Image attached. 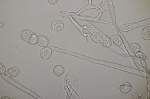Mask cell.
Instances as JSON below:
<instances>
[{"instance_id": "obj_10", "label": "cell", "mask_w": 150, "mask_h": 99, "mask_svg": "<svg viewBox=\"0 0 150 99\" xmlns=\"http://www.w3.org/2000/svg\"><path fill=\"white\" fill-rule=\"evenodd\" d=\"M110 39H111V42L114 43L117 46L120 47L123 45V40H122L121 38V37L119 35H113L111 37Z\"/></svg>"}, {"instance_id": "obj_13", "label": "cell", "mask_w": 150, "mask_h": 99, "mask_svg": "<svg viewBox=\"0 0 150 99\" xmlns=\"http://www.w3.org/2000/svg\"><path fill=\"white\" fill-rule=\"evenodd\" d=\"M37 42H38V36L34 34L33 35L32 37L30 40V43L31 44V45H35L36 43H37Z\"/></svg>"}, {"instance_id": "obj_11", "label": "cell", "mask_w": 150, "mask_h": 99, "mask_svg": "<svg viewBox=\"0 0 150 99\" xmlns=\"http://www.w3.org/2000/svg\"><path fill=\"white\" fill-rule=\"evenodd\" d=\"M142 37L146 40H150V27L147 26L142 31Z\"/></svg>"}, {"instance_id": "obj_1", "label": "cell", "mask_w": 150, "mask_h": 99, "mask_svg": "<svg viewBox=\"0 0 150 99\" xmlns=\"http://www.w3.org/2000/svg\"><path fill=\"white\" fill-rule=\"evenodd\" d=\"M33 34L34 33L31 31L28 30V29H25V30H23L21 32L20 37L23 41L26 42L27 43H30V40Z\"/></svg>"}, {"instance_id": "obj_3", "label": "cell", "mask_w": 150, "mask_h": 99, "mask_svg": "<svg viewBox=\"0 0 150 99\" xmlns=\"http://www.w3.org/2000/svg\"><path fill=\"white\" fill-rule=\"evenodd\" d=\"M49 39L48 38L43 35H39L38 36V42L37 44L41 47H46L49 45Z\"/></svg>"}, {"instance_id": "obj_5", "label": "cell", "mask_w": 150, "mask_h": 99, "mask_svg": "<svg viewBox=\"0 0 150 99\" xmlns=\"http://www.w3.org/2000/svg\"><path fill=\"white\" fill-rule=\"evenodd\" d=\"M101 43L102 46L105 48V49L110 48L112 45V42L111 41L110 37L108 35H103V37H102L101 40Z\"/></svg>"}, {"instance_id": "obj_7", "label": "cell", "mask_w": 150, "mask_h": 99, "mask_svg": "<svg viewBox=\"0 0 150 99\" xmlns=\"http://www.w3.org/2000/svg\"><path fill=\"white\" fill-rule=\"evenodd\" d=\"M102 37H103V34H102L101 32H94L91 35V39L92 40L93 42L96 43H101Z\"/></svg>"}, {"instance_id": "obj_9", "label": "cell", "mask_w": 150, "mask_h": 99, "mask_svg": "<svg viewBox=\"0 0 150 99\" xmlns=\"http://www.w3.org/2000/svg\"><path fill=\"white\" fill-rule=\"evenodd\" d=\"M20 74V70L17 67H13L8 69L7 74L10 78H15Z\"/></svg>"}, {"instance_id": "obj_8", "label": "cell", "mask_w": 150, "mask_h": 99, "mask_svg": "<svg viewBox=\"0 0 150 99\" xmlns=\"http://www.w3.org/2000/svg\"><path fill=\"white\" fill-rule=\"evenodd\" d=\"M64 72V68L62 65H57L53 69L54 74L57 77H60L63 74Z\"/></svg>"}, {"instance_id": "obj_2", "label": "cell", "mask_w": 150, "mask_h": 99, "mask_svg": "<svg viewBox=\"0 0 150 99\" xmlns=\"http://www.w3.org/2000/svg\"><path fill=\"white\" fill-rule=\"evenodd\" d=\"M53 53V51L52 49L50 47H44L41 50V53H40V56H41L43 60H48L52 57Z\"/></svg>"}, {"instance_id": "obj_18", "label": "cell", "mask_w": 150, "mask_h": 99, "mask_svg": "<svg viewBox=\"0 0 150 99\" xmlns=\"http://www.w3.org/2000/svg\"><path fill=\"white\" fill-rule=\"evenodd\" d=\"M9 98V97H3L2 98Z\"/></svg>"}, {"instance_id": "obj_15", "label": "cell", "mask_w": 150, "mask_h": 99, "mask_svg": "<svg viewBox=\"0 0 150 99\" xmlns=\"http://www.w3.org/2000/svg\"><path fill=\"white\" fill-rule=\"evenodd\" d=\"M6 72V67L3 63H0V74H4Z\"/></svg>"}, {"instance_id": "obj_17", "label": "cell", "mask_w": 150, "mask_h": 99, "mask_svg": "<svg viewBox=\"0 0 150 99\" xmlns=\"http://www.w3.org/2000/svg\"><path fill=\"white\" fill-rule=\"evenodd\" d=\"M3 26V23H1V27H0L2 28Z\"/></svg>"}, {"instance_id": "obj_14", "label": "cell", "mask_w": 150, "mask_h": 99, "mask_svg": "<svg viewBox=\"0 0 150 99\" xmlns=\"http://www.w3.org/2000/svg\"><path fill=\"white\" fill-rule=\"evenodd\" d=\"M136 56L138 58H140L141 60H145L146 59V56L145 54L141 52H139L138 53H136Z\"/></svg>"}, {"instance_id": "obj_12", "label": "cell", "mask_w": 150, "mask_h": 99, "mask_svg": "<svg viewBox=\"0 0 150 99\" xmlns=\"http://www.w3.org/2000/svg\"><path fill=\"white\" fill-rule=\"evenodd\" d=\"M130 49L134 53H138L140 52L141 50V47L137 43H132L130 44Z\"/></svg>"}, {"instance_id": "obj_4", "label": "cell", "mask_w": 150, "mask_h": 99, "mask_svg": "<svg viewBox=\"0 0 150 99\" xmlns=\"http://www.w3.org/2000/svg\"><path fill=\"white\" fill-rule=\"evenodd\" d=\"M64 23L60 20H56L54 21L52 24V29L54 31L57 32H61L64 29Z\"/></svg>"}, {"instance_id": "obj_16", "label": "cell", "mask_w": 150, "mask_h": 99, "mask_svg": "<svg viewBox=\"0 0 150 99\" xmlns=\"http://www.w3.org/2000/svg\"><path fill=\"white\" fill-rule=\"evenodd\" d=\"M48 3H50L51 5H56V3H58V1H57V0H56V1H55V0H54V1H50V0H49V1H48Z\"/></svg>"}, {"instance_id": "obj_6", "label": "cell", "mask_w": 150, "mask_h": 99, "mask_svg": "<svg viewBox=\"0 0 150 99\" xmlns=\"http://www.w3.org/2000/svg\"><path fill=\"white\" fill-rule=\"evenodd\" d=\"M132 89V86L130 84V83L128 82H124L119 86L120 91L123 94H127L130 92Z\"/></svg>"}]
</instances>
